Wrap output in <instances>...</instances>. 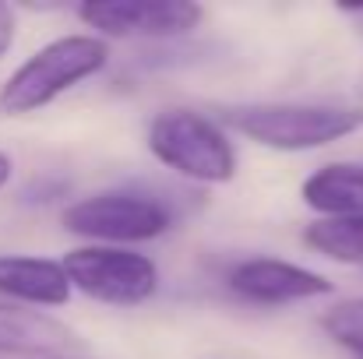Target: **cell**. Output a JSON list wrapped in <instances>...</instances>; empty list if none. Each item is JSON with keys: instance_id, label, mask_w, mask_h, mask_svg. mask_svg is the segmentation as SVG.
Listing matches in <instances>:
<instances>
[{"instance_id": "15", "label": "cell", "mask_w": 363, "mask_h": 359, "mask_svg": "<svg viewBox=\"0 0 363 359\" xmlns=\"http://www.w3.org/2000/svg\"><path fill=\"white\" fill-rule=\"evenodd\" d=\"M64 359H71V356H64Z\"/></svg>"}, {"instance_id": "11", "label": "cell", "mask_w": 363, "mask_h": 359, "mask_svg": "<svg viewBox=\"0 0 363 359\" xmlns=\"http://www.w3.org/2000/svg\"><path fill=\"white\" fill-rule=\"evenodd\" d=\"M303 243L328 261L363 268V215L360 219H318L303 229Z\"/></svg>"}, {"instance_id": "3", "label": "cell", "mask_w": 363, "mask_h": 359, "mask_svg": "<svg viewBox=\"0 0 363 359\" xmlns=\"http://www.w3.org/2000/svg\"><path fill=\"white\" fill-rule=\"evenodd\" d=\"M148 152L177 176L205 187L230 183L237 176V148L230 134L198 110H162L145 130Z\"/></svg>"}, {"instance_id": "12", "label": "cell", "mask_w": 363, "mask_h": 359, "mask_svg": "<svg viewBox=\"0 0 363 359\" xmlns=\"http://www.w3.org/2000/svg\"><path fill=\"white\" fill-rule=\"evenodd\" d=\"M321 331H325L335 346H342V349L363 356V296L342 300V303L328 307V310L321 314Z\"/></svg>"}, {"instance_id": "1", "label": "cell", "mask_w": 363, "mask_h": 359, "mask_svg": "<svg viewBox=\"0 0 363 359\" xmlns=\"http://www.w3.org/2000/svg\"><path fill=\"white\" fill-rule=\"evenodd\" d=\"M110 64V42L92 32L60 35L21 60L0 85V117H28Z\"/></svg>"}, {"instance_id": "13", "label": "cell", "mask_w": 363, "mask_h": 359, "mask_svg": "<svg viewBox=\"0 0 363 359\" xmlns=\"http://www.w3.org/2000/svg\"><path fill=\"white\" fill-rule=\"evenodd\" d=\"M14 35H18V14H14V7L0 4V60L11 53Z\"/></svg>"}, {"instance_id": "8", "label": "cell", "mask_w": 363, "mask_h": 359, "mask_svg": "<svg viewBox=\"0 0 363 359\" xmlns=\"http://www.w3.org/2000/svg\"><path fill=\"white\" fill-rule=\"evenodd\" d=\"M71 275L64 261L32 253H0V296L25 307H64L71 303Z\"/></svg>"}, {"instance_id": "5", "label": "cell", "mask_w": 363, "mask_h": 359, "mask_svg": "<svg viewBox=\"0 0 363 359\" xmlns=\"http://www.w3.org/2000/svg\"><path fill=\"white\" fill-rule=\"evenodd\" d=\"M71 285L106 307H141L159 292V264L130 246H78L64 253Z\"/></svg>"}, {"instance_id": "10", "label": "cell", "mask_w": 363, "mask_h": 359, "mask_svg": "<svg viewBox=\"0 0 363 359\" xmlns=\"http://www.w3.org/2000/svg\"><path fill=\"white\" fill-rule=\"evenodd\" d=\"M300 198L321 219H360L363 215V166L360 162H328V166H318L300 183Z\"/></svg>"}, {"instance_id": "14", "label": "cell", "mask_w": 363, "mask_h": 359, "mask_svg": "<svg viewBox=\"0 0 363 359\" xmlns=\"http://www.w3.org/2000/svg\"><path fill=\"white\" fill-rule=\"evenodd\" d=\"M11 176H14V159L7 152H0V190L11 183Z\"/></svg>"}, {"instance_id": "9", "label": "cell", "mask_w": 363, "mask_h": 359, "mask_svg": "<svg viewBox=\"0 0 363 359\" xmlns=\"http://www.w3.org/2000/svg\"><path fill=\"white\" fill-rule=\"evenodd\" d=\"M82 349V338L43 310L0 307V356L64 359Z\"/></svg>"}, {"instance_id": "16", "label": "cell", "mask_w": 363, "mask_h": 359, "mask_svg": "<svg viewBox=\"0 0 363 359\" xmlns=\"http://www.w3.org/2000/svg\"><path fill=\"white\" fill-rule=\"evenodd\" d=\"M357 359H363V356H357Z\"/></svg>"}, {"instance_id": "6", "label": "cell", "mask_w": 363, "mask_h": 359, "mask_svg": "<svg viewBox=\"0 0 363 359\" xmlns=\"http://www.w3.org/2000/svg\"><path fill=\"white\" fill-rule=\"evenodd\" d=\"M74 14L99 39H180L205 18L187 0H96L78 4Z\"/></svg>"}, {"instance_id": "2", "label": "cell", "mask_w": 363, "mask_h": 359, "mask_svg": "<svg viewBox=\"0 0 363 359\" xmlns=\"http://www.w3.org/2000/svg\"><path fill=\"white\" fill-rule=\"evenodd\" d=\"M226 123L272 152H314L357 134L363 110L328 103H243L226 110Z\"/></svg>"}, {"instance_id": "4", "label": "cell", "mask_w": 363, "mask_h": 359, "mask_svg": "<svg viewBox=\"0 0 363 359\" xmlns=\"http://www.w3.org/2000/svg\"><path fill=\"white\" fill-rule=\"evenodd\" d=\"M64 229L96 239L99 246H130L166 237L177 226V212L166 198L138 187H113L78 198L60 215Z\"/></svg>"}, {"instance_id": "7", "label": "cell", "mask_w": 363, "mask_h": 359, "mask_svg": "<svg viewBox=\"0 0 363 359\" xmlns=\"http://www.w3.org/2000/svg\"><path fill=\"white\" fill-rule=\"evenodd\" d=\"M226 285L257 307H286L318 296H332V282L303 264L282 257H243L226 271Z\"/></svg>"}]
</instances>
